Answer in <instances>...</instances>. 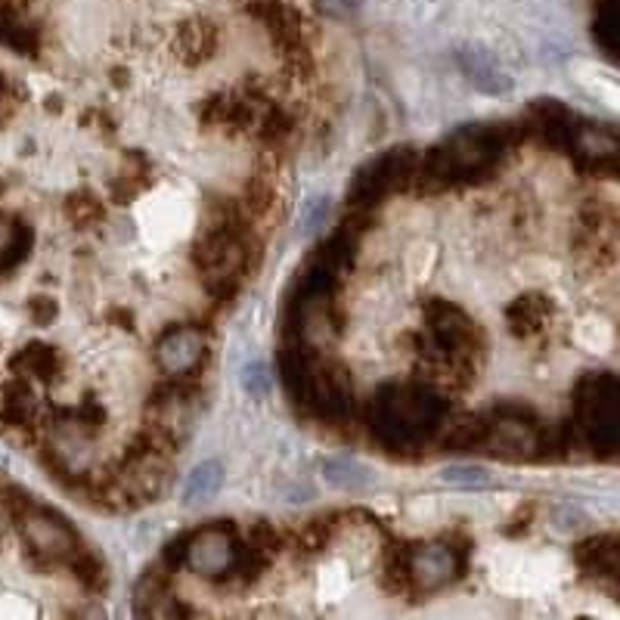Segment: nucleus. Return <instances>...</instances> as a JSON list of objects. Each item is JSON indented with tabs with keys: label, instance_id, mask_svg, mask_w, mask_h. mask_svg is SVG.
<instances>
[{
	"label": "nucleus",
	"instance_id": "obj_1",
	"mask_svg": "<svg viewBox=\"0 0 620 620\" xmlns=\"http://www.w3.org/2000/svg\"><path fill=\"white\" fill-rule=\"evenodd\" d=\"M528 140L524 122H493V125H463L444 143L419 155L409 193L441 195L488 180L499 162Z\"/></svg>",
	"mask_w": 620,
	"mask_h": 620
},
{
	"label": "nucleus",
	"instance_id": "obj_2",
	"mask_svg": "<svg viewBox=\"0 0 620 620\" xmlns=\"http://www.w3.org/2000/svg\"><path fill=\"white\" fill-rule=\"evenodd\" d=\"M450 416V401L431 382H391L366 401L364 419L376 444L394 456H419Z\"/></svg>",
	"mask_w": 620,
	"mask_h": 620
},
{
	"label": "nucleus",
	"instance_id": "obj_3",
	"mask_svg": "<svg viewBox=\"0 0 620 620\" xmlns=\"http://www.w3.org/2000/svg\"><path fill=\"white\" fill-rule=\"evenodd\" d=\"M252 252H257V245L252 242V230L205 227V233L195 239L190 261L202 274L205 292L217 304L233 301L239 286H242V277L252 264Z\"/></svg>",
	"mask_w": 620,
	"mask_h": 620
},
{
	"label": "nucleus",
	"instance_id": "obj_4",
	"mask_svg": "<svg viewBox=\"0 0 620 620\" xmlns=\"http://www.w3.org/2000/svg\"><path fill=\"white\" fill-rule=\"evenodd\" d=\"M620 391L611 372H590L574 385L571 422L586 450L599 459H615L620 447Z\"/></svg>",
	"mask_w": 620,
	"mask_h": 620
},
{
	"label": "nucleus",
	"instance_id": "obj_5",
	"mask_svg": "<svg viewBox=\"0 0 620 620\" xmlns=\"http://www.w3.org/2000/svg\"><path fill=\"white\" fill-rule=\"evenodd\" d=\"M488 434L481 450L503 463H540L546 459V431L534 409L528 404L506 401L493 407L488 416Z\"/></svg>",
	"mask_w": 620,
	"mask_h": 620
},
{
	"label": "nucleus",
	"instance_id": "obj_6",
	"mask_svg": "<svg viewBox=\"0 0 620 620\" xmlns=\"http://www.w3.org/2000/svg\"><path fill=\"white\" fill-rule=\"evenodd\" d=\"M13 521L20 524L28 561H31L38 571L65 568V561L85 546L81 536L75 534V528L65 521L63 515H56L53 509L35 503V499H31Z\"/></svg>",
	"mask_w": 620,
	"mask_h": 620
},
{
	"label": "nucleus",
	"instance_id": "obj_7",
	"mask_svg": "<svg viewBox=\"0 0 620 620\" xmlns=\"http://www.w3.org/2000/svg\"><path fill=\"white\" fill-rule=\"evenodd\" d=\"M419 165V152L413 147H397V150L382 152L379 159L366 162L360 172L354 174L347 187V205L376 212L391 193H409V180Z\"/></svg>",
	"mask_w": 620,
	"mask_h": 620
},
{
	"label": "nucleus",
	"instance_id": "obj_8",
	"mask_svg": "<svg viewBox=\"0 0 620 620\" xmlns=\"http://www.w3.org/2000/svg\"><path fill=\"white\" fill-rule=\"evenodd\" d=\"M242 558V540L233 528L214 521L208 528L187 531L184 546V565L212 583H230Z\"/></svg>",
	"mask_w": 620,
	"mask_h": 620
},
{
	"label": "nucleus",
	"instance_id": "obj_9",
	"mask_svg": "<svg viewBox=\"0 0 620 620\" xmlns=\"http://www.w3.org/2000/svg\"><path fill=\"white\" fill-rule=\"evenodd\" d=\"M466 561H469V549L453 546L450 540L404 549L409 593L419 596V593H438V590H444V586H450L453 580L466 571Z\"/></svg>",
	"mask_w": 620,
	"mask_h": 620
},
{
	"label": "nucleus",
	"instance_id": "obj_10",
	"mask_svg": "<svg viewBox=\"0 0 620 620\" xmlns=\"http://www.w3.org/2000/svg\"><path fill=\"white\" fill-rule=\"evenodd\" d=\"M208 347L205 326H168L155 342V366L168 379H195L208 364Z\"/></svg>",
	"mask_w": 620,
	"mask_h": 620
},
{
	"label": "nucleus",
	"instance_id": "obj_11",
	"mask_svg": "<svg viewBox=\"0 0 620 620\" xmlns=\"http://www.w3.org/2000/svg\"><path fill=\"white\" fill-rule=\"evenodd\" d=\"M618 130L578 118L565 152L574 159L580 172L596 174V177H618Z\"/></svg>",
	"mask_w": 620,
	"mask_h": 620
},
{
	"label": "nucleus",
	"instance_id": "obj_12",
	"mask_svg": "<svg viewBox=\"0 0 620 620\" xmlns=\"http://www.w3.org/2000/svg\"><path fill=\"white\" fill-rule=\"evenodd\" d=\"M484 434H488V419L481 413L447 416L438 428L431 447H438V453H471V450H481Z\"/></svg>",
	"mask_w": 620,
	"mask_h": 620
},
{
	"label": "nucleus",
	"instance_id": "obj_13",
	"mask_svg": "<svg viewBox=\"0 0 620 620\" xmlns=\"http://www.w3.org/2000/svg\"><path fill=\"white\" fill-rule=\"evenodd\" d=\"M0 47L20 53V56H38L43 47L41 28L22 16L16 3H0Z\"/></svg>",
	"mask_w": 620,
	"mask_h": 620
},
{
	"label": "nucleus",
	"instance_id": "obj_14",
	"mask_svg": "<svg viewBox=\"0 0 620 620\" xmlns=\"http://www.w3.org/2000/svg\"><path fill=\"white\" fill-rule=\"evenodd\" d=\"M574 558L578 565L593 574V578L608 580L611 590H618V578H620V553H618V536L615 534H599L586 543H580L574 549Z\"/></svg>",
	"mask_w": 620,
	"mask_h": 620
},
{
	"label": "nucleus",
	"instance_id": "obj_15",
	"mask_svg": "<svg viewBox=\"0 0 620 620\" xmlns=\"http://www.w3.org/2000/svg\"><path fill=\"white\" fill-rule=\"evenodd\" d=\"M459 65H463V72H466V78H469L471 85L478 87V90H484V93H506L513 81H509V75L496 65L488 50H481V47H469V50H463L459 53Z\"/></svg>",
	"mask_w": 620,
	"mask_h": 620
},
{
	"label": "nucleus",
	"instance_id": "obj_16",
	"mask_svg": "<svg viewBox=\"0 0 620 620\" xmlns=\"http://www.w3.org/2000/svg\"><path fill=\"white\" fill-rule=\"evenodd\" d=\"M31 245H35V230L16 214H0V274L16 270L28 257Z\"/></svg>",
	"mask_w": 620,
	"mask_h": 620
},
{
	"label": "nucleus",
	"instance_id": "obj_17",
	"mask_svg": "<svg viewBox=\"0 0 620 620\" xmlns=\"http://www.w3.org/2000/svg\"><path fill=\"white\" fill-rule=\"evenodd\" d=\"M549 311L553 307L543 295H528V299H518L506 307V322H509L515 339H534L546 329Z\"/></svg>",
	"mask_w": 620,
	"mask_h": 620
},
{
	"label": "nucleus",
	"instance_id": "obj_18",
	"mask_svg": "<svg viewBox=\"0 0 620 620\" xmlns=\"http://www.w3.org/2000/svg\"><path fill=\"white\" fill-rule=\"evenodd\" d=\"M13 369L20 376H31V379L50 382V379H56L63 372V357L53 347H47V344H31V347H25L22 354L13 357Z\"/></svg>",
	"mask_w": 620,
	"mask_h": 620
},
{
	"label": "nucleus",
	"instance_id": "obj_19",
	"mask_svg": "<svg viewBox=\"0 0 620 620\" xmlns=\"http://www.w3.org/2000/svg\"><path fill=\"white\" fill-rule=\"evenodd\" d=\"M168 583H172V568L165 561L147 568V574L137 580V586H134V611L137 615H152V608L168 596Z\"/></svg>",
	"mask_w": 620,
	"mask_h": 620
},
{
	"label": "nucleus",
	"instance_id": "obj_20",
	"mask_svg": "<svg viewBox=\"0 0 620 620\" xmlns=\"http://www.w3.org/2000/svg\"><path fill=\"white\" fill-rule=\"evenodd\" d=\"M236 202H239V208L249 214L252 220L255 217H267V214L274 212V205H277V184H274V177L270 174L249 177L245 187H242V195Z\"/></svg>",
	"mask_w": 620,
	"mask_h": 620
},
{
	"label": "nucleus",
	"instance_id": "obj_21",
	"mask_svg": "<svg viewBox=\"0 0 620 620\" xmlns=\"http://www.w3.org/2000/svg\"><path fill=\"white\" fill-rule=\"evenodd\" d=\"M220 484H224V466L208 459V463L195 466L193 475L187 478V484H184V503H187V506L208 503L212 496H217Z\"/></svg>",
	"mask_w": 620,
	"mask_h": 620
},
{
	"label": "nucleus",
	"instance_id": "obj_22",
	"mask_svg": "<svg viewBox=\"0 0 620 620\" xmlns=\"http://www.w3.org/2000/svg\"><path fill=\"white\" fill-rule=\"evenodd\" d=\"M65 571L78 580L87 593H103V590H106V565L100 561V556H97L90 546H81L75 556L68 558V561H65Z\"/></svg>",
	"mask_w": 620,
	"mask_h": 620
},
{
	"label": "nucleus",
	"instance_id": "obj_23",
	"mask_svg": "<svg viewBox=\"0 0 620 620\" xmlns=\"http://www.w3.org/2000/svg\"><path fill=\"white\" fill-rule=\"evenodd\" d=\"M177 43L184 50V60L190 65H199L217 50V28H212V25H187L180 31Z\"/></svg>",
	"mask_w": 620,
	"mask_h": 620
},
{
	"label": "nucleus",
	"instance_id": "obj_24",
	"mask_svg": "<svg viewBox=\"0 0 620 620\" xmlns=\"http://www.w3.org/2000/svg\"><path fill=\"white\" fill-rule=\"evenodd\" d=\"M596 41L615 60L620 43V22H618V0H599L596 3Z\"/></svg>",
	"mask_w": 620,
	"mask_h": 620
},
{
	"label": "nucleus",
	"instance_id": "obj_25",
	"mask_svg": "<svg viewBox=\"0 0 620 620\" xmlns=\"http://www.w3.org/2000/svg\"><path fill=\"white\" fill-rule=\"evenodd\" d=\"M242 388H245V394H252V401H264L267 394H270V388H274V376H270V369L264 364H249L242 369Z\"/></svg>",
	"mask_w": 620,
	"mask_h": 620
},
{
	"label": "nucleus",
	"instance_id": "obj_26",
	"mask_svg": "<svg viewBox=\"0 0 620 620\" xmlns=\"http://www.w3.org/2000/svg\"><path fill=\"white\" fill-rule=\"evenodd\" d=\"M65 214H68V220L75 227H90V224L103 220V205L97 199H90V195H81V199H72L65 205Z\"/></svg>",
	"mask_w": 620,
	"mask_h": 620
},
{
	"label": "nucleus",
	"instance_id": "obj_27",
	"mask_svg": "<svg viewBox=\"0 0 620 620\" xmlns=\"http://www.w3.org/2000/svg\"><path fill=\"white\" fill-rule=\"evenodd\" d=\"M444 481L453 484V488H466V491H475V488H491L493 478L484 469H469V466H456V469L444 471Z\"/></svg>",
	"mask_w": 620,
	"mask_h": 620
},
{
	"label": "nucleus",
	"instance_id": "obj_28",
	"mask_svg": "<svg viewBox=\"0 0 620 620\" xmlns=\"http://www.w3.org/2000/svg\"><path fill=\"white\" fill-rule=\"evenodd\" d=\"M20 103H22V87L16 85L10 75L0 72V128L20 112Z\"/></svg>",
	"mask_w": 620,
	"mask_h": 620
},
{
	"label": "nucleus",
	"instance_id": "obj_29",
	"mask_svg": "<svg viewBox=\"0 0 620 620\" xmlns=\"http://www.w3.org/2000/svg\"><path fill=\"white\" fill-rule=\"evenodd\" d=\"M28 317H31L35 326H50V322L56 320V304H53V299L38 295V299L28 301Z\"/></svg>",
	"mask_w": 620,
	"mask_h": 620
},
{
	"label": "nucleus",
	"instance_id": "obj_30",
	"mask_svg": "<svg viewBox=\"0 0 620 620\" xmlns=\"http://www.w3.org/2000/svg\"><path fill=\"white\" fill-rule=\"evenodd\" d=\"M7 193V184H3V180H0V195Z\"/></svg>",
	"mask_w": 620,
	"mask_h": 620
}]
</instances>
